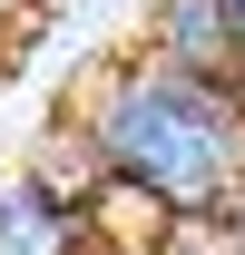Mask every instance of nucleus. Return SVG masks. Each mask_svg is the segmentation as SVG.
Returning <instances> with one entry per match:
<instances>
[{
  "mask_svg": "<svg viewBox=\"0 0 245 255\" xmlns=\"http://www.w3.org/2000/svg\"><path fill=\"white\" fill-rule=\"evenodd\" d=\"M20 10H30V0H0V39H10V30H20Z\"/></svg>",
  "mask_w": 245,
  "mask_h": 255,
  "instance_id": "nucleus-6",
  "label": "nucleus"
},
{
  "mask_svg": "<svg viewBox=\"0 0 245 255\" xmlns=\"http://www.w3.org/2000/svg\"><path fill=\"white\" fill-rule=\"evenodd\" d=\"M157 246H167V255H245L236 236H226V216H216V226H167Z\"/></svg>",
  "mask_w": 245,
  "mask_h": 255,
  "instance_id": "nucleus-4",
  "label": "nucleus"
},
{
  "mask_svg": "<svg viewBox=\"0 0 245 255\" xmlns=\"http://www.w3.org/2000/svg\"><path fill=\"white\" fill-rule=\"evenodd\" d=\"M59 137L79 147L108 226H216L245 196V89H206L157 69L137 39L69 69L49 98Z\"/></svg>",
  "mask_w": 245,
  "mask_h": 255,
  "instance_id": "nucleus-1",
  "label": "nucleus"
},
{
  "mask_svg": "<svg viewBox=\"0 0 245 255\" xmlns=\"http://www.w3.org/2000/svg\"><path fill=\"white\" fill-rule=\"evenodd\" d=\"M137 49L177 79L245 89V20L226 0H137Z\"/></svg>",
  "mask_w": 245,
  "mask_h": 255,
  "instance_id": "nucleus-3",
  "label": "nucleus"
},
{
  "mask_svg": "<svg viewBox=\"0 0 245 255\" xmlns=\"http://www.w3.org/2000/svg\"><path fill=\"white\" fill-rule=\"evenodd\" d=\"M89 255H167V246H157L147 226H108V236H98V246H89Z\"/></svg>",
  "mask_w": 245,
  "mask_h": 255,
  "instance_id": "nucleus-5",
  "label": "nucleus"
},
{
  "mask_svg": "<svg viewBox=\"0 0 245 255\" xmlns=\"http://www.w3.org/2000/svg\"><path fill=\"white\" fill-rule=\"evenodd\" d=\"M10 167H20V157H0V177H10Z\"/></svg>",
  "mask_w": 245,
  "mask_h": 255,
  "instance_id": "nucleus-7",
  "label": "nucleus"
},
{
  "mask_svg": "<svg viewBox=\"0 0 245 255\" xmlns=\"http://www.w3.org/2000/svg\"><path fill=\"white\" fill-rule=\"evenodd\" d=\"M108 236V206L79 167H10L0 177V255H89Z\"/></svg>",
  "mask_w": 245,
  "mask_h": 255,
  "instance_id": "nucleus-2",
  "label": "nucleus"
},
{
  "mask_svg": "<svg viewBox=\"0 0 245 255\" xmlns=\"http://www.w3.org/2000/svg\"><path fill=\"white\" fill-rule=\"evenodd\" d=\"M226 10H236V20H245V0H226Z\"/></svg>",
  "mask_w": 245,
  "mask_h": 255,
  "instance_id": "nucleus-8",
  "label": "nucleus"
}]
</instances>
